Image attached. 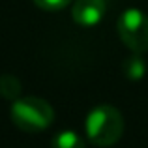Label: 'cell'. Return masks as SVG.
I'll list each match as a JSON object with an SVG mask.
<instances>
[{
    "mask_svg": "<svg viewBox=\"0 0 148 148\" xmlns=\"http://www.w3.org/2000/svg\"><path fill=\"white\" fill-rule=\"evenodd\" d=\"M86 139L96 146H112L120 141L124 133V116L116 107L109 103L96 105L90 109L84 120Z\"/></svg>",
    "mask_w": 148,
    "mask_h": 148,
    "instance_id": "cell-1",
    "label": "cell"
},
{
    "mask_svg": "<svg viewBox=\"0 0 148 148\" xmlns=\"http://www.w3.org/2000/svg\"><path fill=\"white\" fill-rule=\"evenodd\" d=\"M0 94L6 99H11V101L19 99V94H21V81L15 75H10V73L2 75L0 77Z\"/></svg>",
    "mask_w": 148,
    "mask_h": 148,
    "instance_id": "cell-7",
    "label": "cell"
},
{
    "mask_svg": "<svg viewBox=\"0 0 148 148\" xmlns=\"http://www.w3.org/2000/svg\"><path fill=\"white\" fill-rule=\"evenodd\" d=\"M34 4L45 11H60L64 8H68L71 4V0H34Z\"/></svg>",
    "mask_w": 148,
    "mask_h": 148,
    "instance_id": "cell-8",
    "label": "cell"
},
{
    "mask_svg": "<svg viewBox=\"0 0 148 148\" xmlns=\"http://www.w3.org/2000/svg\"><path fill=\"white\" fill-rule=\"evenodd\" d=\"M105 11H107L105 0H75L71 17L79 26L90 28V26H96L103 19Z\"/></svg>",
    "mask_w": 148,
    "mask_h": 148,
    "instance_id": "cell-4",
    "label": "cell"
},
{
    "mask_svg": "<svg viewBox=\"0 0 148 148\" xmlns=\"http://www.w3.org/2000/svg\"><path fill=\"white\" fill-rule=\"evenodd\" d=\"M118 36L127 49L135 54L148 51V15L137 8H127L122 11L116 23Z\"/></svg>",
    "mask_w": 148,
    "mask_h": 148,
    "instance_id": "cell-3",
    "label": "cell"
},
{
    "mask_svg": "<svg viewBox=\"0 0 148 148\" xmlns=\"http://www.w3.org/2000/svg\"><path fill=\"white\" fill-rule=\"evenodd\" d=\"M51 148H86V141L73 130L58 131L51 141Z\"/></svg>",
    "mask_w": 148,
    "mask_h": 148,
    "instance_id": "cell-6",
    "label": "cell"
},
{
    "mask_svg": "<svg viewBox=\"0 0 148 148\" xmlns=\"http://www.w3.org/2000/svg\"><path fill=\"white\" fill-rule=\"evenodd\" d=\"M146 68L148 66H146L145 58H143L141 54H135V53H131L122 64L124 75H126L130 81H141L143 77L146 75Z\"/></svg>",
    "mask_w": 148,
    "mask_h": 148,
    "instance_id": "cell-5",
    "label": "cell"
},
{
    "mask_svg": "<svg viewBox=\"0 0 148 148\" xmlns=\"http://www.w3.org/2000/svg\"><path fill=\"white\" fill-rule=\"evenodd\" d=\"M11 122L26 133H38L43 131L53 124L54 111L49 101L36 98V96H26L19 98L11 103L10 109Z\"/></svg>",
    "mask_w": 148,
    "mask_h": 148,
    "instance_id": "cell-2",
    "label": "cell"
}]
</instances>
